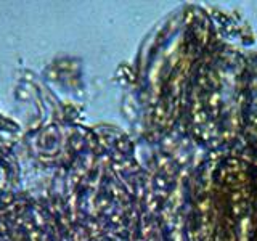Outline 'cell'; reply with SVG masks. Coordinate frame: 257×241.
<instances>
[{
  "mask_svg": "<svg viewBox=\"0 0 257 241\" xmlns=\"http://www.w3.org/2000/svg\"><path fill=\"white\" fill-rule=\"evenodd\" d=\"M193 241H257V147L214 151L188 177Z\"/></svg>",
  "mask_w": 257,
  "mask_h": 241,
  "instance_id": "obj_1",
  "label": "cell"
}]
</instances>
